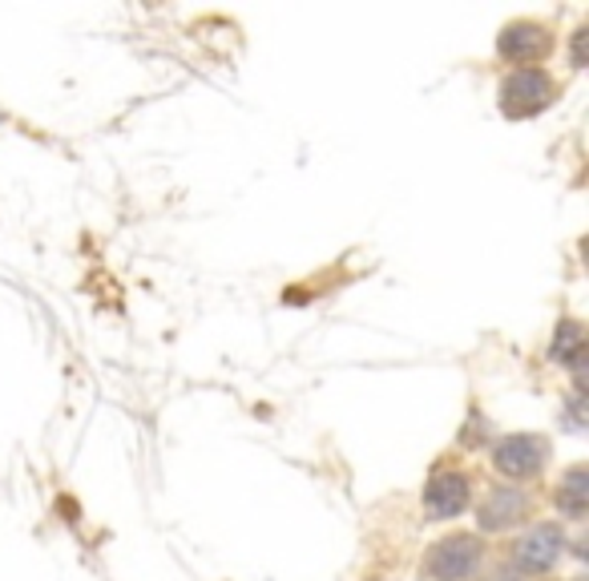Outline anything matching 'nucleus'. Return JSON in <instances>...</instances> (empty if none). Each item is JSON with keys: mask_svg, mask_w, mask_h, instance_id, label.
Returning <instances> with one entry per match:
<instances>
[{"mask_svg": "<svg viewBox=\"0 0 589 581\" xmlns=\"http://www.w3.org/2000/svg\"><path fill=\"white\" fill-rule=\"evenodd\" d=\"M489 581H517V578H489Z\"/></svg>", "mask_w": 589, "mask_h": 581, "instance_id": "10", "label": "nucleus"}, {"mask_svg": "<svg viewBox=\"0 0 589 581\" xmlns=\"http://www.w3.org/2000/svg\"><path fill=\"white\" fill-rule=\"evenodd\" d=\"M480 553H485V549H480V541L473 533H453L428 549L420 573H424V581H465L477 573Z\"/></svg>", "mask_w": 589, "mask_h": 581, "instance_id": "1", "label": "nucleus"}, {"mask_svg": "<svg viewBox=\"0 0 589 581\" xmlns=\"http://www.w3.org/2000/svg\"><path fill=\"white\" fill-rule=\"evenodd\" d=\"M468 504V477L460 469H440L424 489V509L433 521H448Z\"/></svg>", "mask_w": 589, "mask_h": 581, "instance_id": "6", "label": "nucleus"}, {"mask_svg": "<svg viewBox=\"0 0 589 581\" xmlns=\"http://www.w3.org/2000/svg\"><path fill=\"white\" fill-rule=\"evenodd\" d=\"M561 549H566V537L557 526H534L529 533L512 546V561L529 573H545L554 570L557 558H561Z\"/></svg>", "mask_w": 589, "mask_h": 581, "instance_id": "5", "label": "nucleus"}, {"mask_svg": "<svg viewBox=\"0 0 589 581\" xmlns=\"http://www.w3.org/2000/svg\"><path fill=\"white\" fill-rule=\"evenodd\" d=\"M557 501L566 504L569 513H581V509H586V469H581V465L566 472V485L557 492Z\"/></svg>", "mask_w": 589, "mask_h": 581, "instance_id": "8", "label": "nucleus"}, {"mask_svg": "<svg viewBox=\"0 0 589 581\" xmlns=\"http://www.w3.org/2000/svg\"><path fill=\"white\" fill-rule=\"evenodd\" d=\"M581 356V327L573 319L561 324V339H554V359H573Z\"/></svg>", "mask_w": 589, "mask_h": 581, "instance_id": "9", "label": "nucleus"}, {"mask_svg": "<svg viewBox=\"0 0 589 581\" xmlns=\"http://www.w3.org/2000/svg\"><path fill=\"white\" fill-rule=\"evenodd\" d=\"M554 98H557L554 78L537 65L512 69L509 78H505V85H500V105H505L509 118H534V113H541Z\"/></svg>", "mask_w": 589, "mask_h": 581, "instance_id": "2", "label": "nucleus"}, {"mask_svg": "<svg viewBox=\"0 0 589 581\" xmlns=\"http://www.w3.org/2000/svg\"><path fill=\"white\" fill-rule=\"evenodd\" d=\"M492 460L497 469L512 481H525V477H537L549 460V440L541 436H505L497 448H492Z\"/></svg>", "mask_w": 589, "mask_h": 581, "instance_id": "3", "label": "nucleus"}, {"mask_svg": "<svg viewBox=\"0 0 589 581\" xmlns=\"http://www.w3.org/2000/svg\"><path fill=\"white\" fill-rule=\"evenodd\" d=\"M534 513V501H529V492L517 489V485H500V489H492L489 497H485V504H480V529H509L517 526V521H525V517Z\"/></svg>", "mask_w": 589, "mask_h": 581, "instance_id": "7", "label": "nucleus"}, {"mask_svg": "<svg viewBox=\"0 0 589 581\" xmlns=\"http://www.w3.org/2000/svg\"><path fill=\"white\" fill-rule=\"evenodd\" d=\"M500 57L505 61H517V69H529L534 61H541L549 49H554V37L549 29L537 21H512L505 33H500Z\"/></svg>", "mask_w": 589, "mask_h": 581, "instance_id": "4", "label": "nucleus"}]
</instances>
